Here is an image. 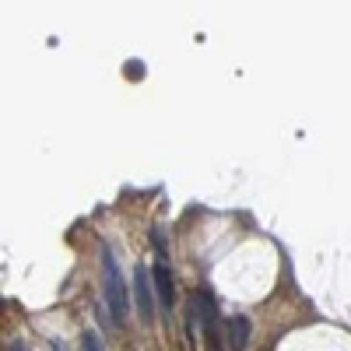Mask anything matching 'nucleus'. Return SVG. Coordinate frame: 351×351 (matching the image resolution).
<instances>
[{"mask_svg":"<svg viewBox=\"0 0 351 351\" xmlns=\"http://www.w3.org/2000/svg\"><path fill=\"white\" fill-rule=\"evenodd\" d=\"M250 334H253V324L246 316H232L225 324V341H228V351H243L250 344Z\"/></svg>","mask_w":351,"mask_h":351,"instance_id":"7ed1b4c3","label":"nucleus"},{"mask_svg":"<svg viewBox=\"0 0 351 351\" xmlns=\"http://www.w3.org/2000/svg\"><path fill=\"white\" fill-rule=\"evenodd\" d=\"M84 351H106V348H102V341H99V337H95L92 330L84 334Z\"/></svg>","mask_w":351,"mask_h":351,"instance_id":"39448f33","label":"nucleus"},{"mask_svg":"<svg viewBox=\"0 0 351 351\" xmlns=\"http://www.w3.org/2000/svg\"><path fill=\"white\" fill-rule=\"evenodd\" d=\"M134 295H137L141 319H144V324H152V319H155V281L148 278V267L134 271Z\"/></svg>","mask_w":351,"mask_h":351,"instance_id":"f03ea898","label":"nucleus"},{"mask_svg":"<svg viewBox=\"0 0 351 351\" xmlns=\"http://www.w3.org/2000/svg\"><path fill=\"white\" fill-rule=\"evenodd\" d=\"M152 281H155V295H158L162 309H169V306H172V274H169V267H165V263H155Z\"/></svg>","mask_w":351,"mask_h":351,"instance_id":"20e7f679","label":"nucleus"},{"mask_svg":"<svg viewBox=\"0 0 351 351\" xmlns=\"http://www.w3.org/2000/svg\"><path fill=\"white\" fill-rule=\"evenodd\" d=\"M8 351H25V348H21V344H11V348H8Z\"/></svg>","mask_w":351,"mask_h":351,"instance_id":"423d86ee","label":"nucleus"},{"mask_svg":"<svg viewBox=\"0 0 351 351\" xmlns=\"http://www.w3.org/2000/svg\"><path fill=\"white\" fill-rule=\"evenodd\" d=\"M102 291H106V302H109L112 316L120 319V324H127V316H130V291L123 285L120 263H116L109 246H102Z\"/></svg>","mask_w":351,"mask_h":351,"instance_id":"f257e3e1","label":"nucleus"}]
</instances>
